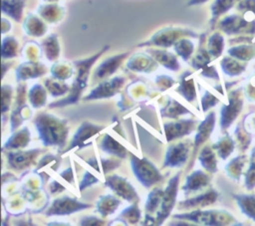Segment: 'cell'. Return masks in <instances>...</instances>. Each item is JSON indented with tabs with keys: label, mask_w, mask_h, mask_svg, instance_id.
Returning a JSON list of instances; mask_svg holds the SVG:
<instances>
[{
	"label": "cell",
	"mask_w": 255,
	"mask_h": 226,
	"mask_svg": "<svg viewBox=\"0 0 255 226\" xmlns=\"http://www.w3.org/2000/svg\"><path fill=\"white\" fill-rule=\"evenodd\" d=\"M220 145L221 147L219 148V153L221 155V157H226L229 155V153L232 151L233 147H234V143L233 141L229 138V137H226L224 138L221 142H220Z\"/></svg>",
	"instance_id": "obj_5"
},
{
	"label": "cell",
	"mask_w": 255,
	"mask_h": 226,
	"mask_svg": "<svg viewBox=\"0 0 255 226\" xmlns=\"http://www.w3.org/2000/svg\"><path fill=\"white\" fill-rule=\"evenodd\" d=\"M234 1L235 0H217L213 7V13L219 14L226 11L234 3Z\"/></svg>",
	"instance_id": "obj_6"
},
{
	"label": "cell",
	"mask_w": 255,
	"mask_h": 226,
	"mask_svg": "<svg viewBox=\"0 0 255 226\" xmlns=\"http://www.w3.org/2000/svg\"><path fill=\"white\" fill-rule=\"evenodd\" d=\"M204 0H196V2H203Z\"/></svg>",
	"instance_id": "obj_8"
},
{
	"label": "cell",
	"mask_w": 255,
	"mask_h": 226,
	"mask_svg": "<svg viewBox=\"0 0 255 226\" xmlns=\"http://www.w3.org/2000/svg\"><path fill=\"white\" fill-rule=\"evenodd\" d=\"M240 8H246L255 13V0H245L240 4Z\"/></svg>",
	"instance_id": "obj_7"
},
{
	"label": "cell",
	"mask_w": 255,
	"mask_h": 226,
	"mask_svg": "<svg viewBox=\"0 0 255 226\" xmlns=\"http://www.w3.org/2000/svg\"><path fill=\"white\" fill-rule=\"evenodd\" d=\"M226 64L222 65L224 67L225 73L230 75V76H235V75H239L240 73H242L244 71V67L239 65L238 63L234 62V61H230L225 59Z\"/></svg>",
	"instance_id": "obj_4"
},
{
	"label": "cell",
	"mask_w": 255,
	"mask_h": 226,
	"mask_svg": "<svg viewBox=\"0 0 255 226\" xmlns=\"http://www.w3.org/2000/svg\"><path fill=\"white\" fill-rule=\"evenodd\" d=\"M234 197L242 212L255 221V195H236Z\"/></svg>",
	"instance_id": "obj_2"
},
{
	"label": "cell",
	"mask_w": 255,
	"mask_h": 226,
	"mask_svg": "<svg viewBox=\"0 0 255 226\" xmlns=\"http://www.w3.org/2000/svg\"><path fill=\"white\" fill-rule=\"evenodd\" d=\"M242 106L243 102L241 100L239 91L233 92L229 97V104L222 108L221 125L223 128L228 127L232 123V121L240 113Z\"/></svg>",
	"instance_id": "obj_1"
},
{
	"label": "cell",
	"mask_w": 255,
	"mask_h": 226,
	"mask_svg": "<svg viewBox=\"0 0 255 226\" xmlns=\"http://www.w3.org/2000/svg\"><path fill=\"white\" fill-rule=\"evenodd\" d=\"M246 186L248 189H251L255 186V147L252 150L250 167L246 173Z\"/></svg>",
	"instance_id": "obj_3"
}]
</instances>
